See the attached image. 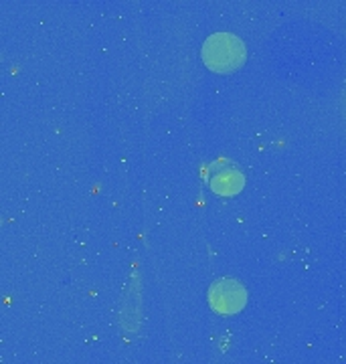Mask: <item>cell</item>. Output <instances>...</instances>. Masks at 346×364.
Masks as SVG:
<instances>
[{
  "label": "cell",
  "mask_w": 346,
  "mask_h": 364,
  "mask_svg": "<svg viewBox=\"0 0 346 364\" xmlns=\"http://www.w3.org/2000/svg\"><path fill=\"white\" fill-rule=\"evenodd\" d=\"M243 57L245 51L241 41L229 33L211 35L203 45V59L217 73H229L237 69L243 63Z\"/></svg>",
  "instance_id": "obj_1"
},
{
  "label": "cell",
  "mask_w": 346,
  "mask_h": 364,
  "mask_svg": "<svg viewBox=\"0 0 346 364\" xmlns=\"http://www.w3.org/2000/svg\"><path fill=\"white\" fill-rule=\"evenodd\" d=\"M243 287L237 282H219L211 289V304L219 312H237L243 306Z\"/></svg>",
  "instance_id": "obj_2"
},
{
  "label": "cell",
  "mask_w": 346,
  "mask_h": 364,
  "mask_svg": "<svg viewBox=\"0 0 346 364\" xmlns=\"http://www.w3.org/2000/svg\"><path fill=\"white\" fill-rule=\"evenodd\" d=\"M241 184H243V176L239 174V170L235 168L219 170L211 181L213 191L219 195H233L241 188Z\"/></svg>",
  "instance_id": "obj_3"
},
{
  "label": "cell",
  "mask_w": 346,
  "mask_h": 364,
  "mask_svg": "<svg viewBox=\"0 0 346 364\" xmlns=\"http://www.w3.org/2000/svg\"><path fill=\"white\" fill-rule=\"evenodd\" d=\"M345 114H346V102H345Z\"/></svg>",
  "instance_id": "obj_4"
}]
</instances>
